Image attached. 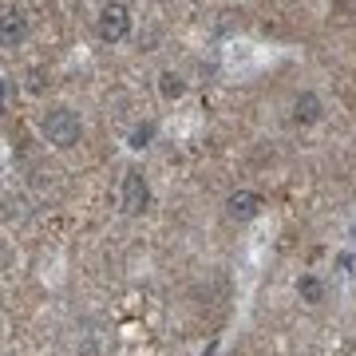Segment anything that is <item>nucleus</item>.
I'll return each instance as SVG.
<instances>
[{
	"mask_svg": "<svg viewBox=\"0 0 356 356\" xmlns=\"http://www.w3.org/2000/svg\"><path fill=\"white\" fill-rule=\"evenodd\" d=\"M44 135H48V143L56 151H72L79 143V135H83L79 115L72 111V107H51V111L44 115Z\"/></svg>",
	"mask_w": 356,
	"mask_h": 356,
	"instance_id": "nucleus-1",
	"label": "nucleus"
},
{
	"mask_svg": "<svg viewBox=\"0 0 356 356\" xmlns=\"http://www.w3.org/2000/svg\"><path fill=\"white\" fill-rule=\"evenodd\" d=\"M119 206H123V214H143L147 206H151V182H147V175L143 170H135L131 166L127 175H123V186H119Z\"/></svg>",
	"mask_w": 356,
	"mask_h": 356,
	"instance_id": "nucleus-2",
	"label": "nucleus"
},
{
	"mask_svg": "<svg viewBox=\"0 0 356 356\" xmlns=\"http://www.w3.org/2000/svg\"><path fill=\"white\" fill-rule=\"evenodd\" d=\"M95 32H99L103 44H119V40L131 36V8L127 4H103L99 20H95Z\"/></svg>",
	"mask_w": 356,
	"mask_h": 356,
	"instance_id": "nucleus-3",
	"label": "nucleus"
},
{
	"mask_svg": "<svg viewBox=\"0 0 356 356\" xmlns=\"http://www.w3.org/2000/svg\"><path fill=\"white\" fill-rule=\"evenodd\" d=\"M261 194H254V191H234L226 198V218L229 222H254L257 214H261Z\"/></svg>",
	"mask_w": 356,
	"mask_h": 356,
	"instance_id": "nucleus-4",
	"label": "nucleus"
},
{
	"mask_svg": "<svg viewBox=\"0 0 356 356\" xmlns=\"http://www.w3.org/2000/svg\"><path fill=\"white\" fill-rule=\"evenodd\" d=\"M321 115H325V103H321L317 91H301V95L293 99V123L309 127V123H317Z\"/></svg>",
	"mask_w": 356,
	"mask_h": 356,
	"instance_id": "nucleus-5",
	"label": "nucleus"
},
{
	"mask_svg": "<svg viewBox=\"0 0 356 356\" xmlns=\"http://www.w3.org/2000/svg\"><path fill=\"white\" fill-rule=\"evenodd\" d=\"M28 36V16L20 13V8H8L4 13V28H0V44L4 48H20Z\"/></svg>",
	"mask_w": 356,
	"mask_h": 356,
	"instance_id": "nucleus-6",
	"label": "nucleus"
},
{
	"mask_svg": "<svg viewBox=\"0 0 356 356\" xmlns=\"http://www.w3.org/2000/svg\"><path fill=\"white\" fill-rule=\"evenodd\" d=\"M297 297L305 301V305H321L325 301V281L305 273V277H297Z\"/></svg>",
	"mask_w": 356,
	"mask_h": 356,
	"instance_id": "nucleus-7",
	"label": "nucleus"
},
{
	"mask_svg": "<svg viewBox=\"0 0 356 356\" xmlns=\"http://www.w3.org/2000/svg\"><path fill=\"white\" fill-rule=\"evenodd\" d=\"M182 91H186V79L178 76V72H163L159 76V95L163 99H182Z\"/></svg>",
	"mask_w": 356,
	"mask_h": 356,
	"instance_id": "nucleus-8",
	"label": "nucleus"
},
{
	"mask_svg": "<svg viewBox=\"0 0 356 356\" xmlns=\"http://www.w3.org/2000/svg\"><path fill=\"white\" fill-rule=\"evenodd\" d=\"M151 139H154V123H139V127L131 131V147H135V151H143V147H151Z\"/></svg>",
	"mask_w": 356,
	"mask_h": 356,
	"instance_id": "nucleus-9",
	"label": "nucleus"
}]
</instances>
